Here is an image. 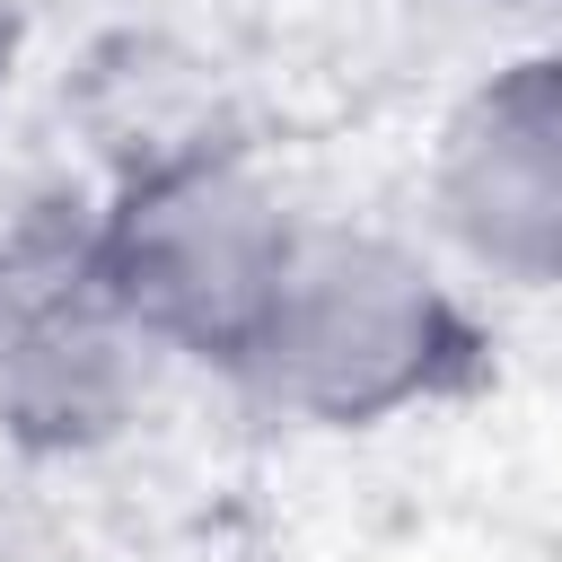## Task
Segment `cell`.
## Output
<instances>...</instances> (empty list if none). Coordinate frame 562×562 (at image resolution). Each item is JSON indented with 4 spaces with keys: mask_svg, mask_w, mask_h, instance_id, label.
I'll return each mask as SVG.
<instances>
[{
    "mask_svg": "<svg viewBox=\"0 0 562 562\" xmlns=\"http://www.w3.org/2000/svg\"><path fill=\"white\" fill-rule=\"evenodd\" d=\"M483 369V316L422 246L386 228L299 220L290 263L228 378L299 430H386L474 395Z\"/></svg>",
    "mask_w": 562,
    "mask_h": 562,
    "instance_id": "cell-1",
    "label": "cell"
},
{
    "mask_svg": "<svg viewBox=\"0 0 562 562\" xmlns=\"http://www.w3.org/2000/svg\"><path fill=\"white\" fill-rule=\"evenodd\" d=\"M290 237L299 211L228 140H167L132 158L123 184L97 202V272L114 307L158 360L202 369H237L290 263Z\"/></svg>",
    "mask_w": 562,
    "mask_h": 562,
    "instance_id": "cell-2",
    "label": "cell"
},
{
    "mask_svg": "<svg viewBox=\"0 0 562 562\" xmlns=\"http://www.w3.org/2000/svg\"><path fill=\"white\" fill-rule=\"evenodd\" d=\"M149 360L97 272V211L61 193L0 211V439L26 457L105 448L140 413Z\"/></svg>",
    "mask_w": 562,
    "mask_h": 562,
    "instance_id": "cell-3",
    "label": "cell"
},
{
    "mask_svg": "<svg viewBox=\"0 0 562 562\" xmlns=\"http://www.w3.org/2000/svg\"><path fill=\"white\" fill-rule=\"evenodd\" d=\"M439 237L501 290H562V44L474 79L430 140Z\"/></svg>",
    "mask_w": 562,
    "mask_h": 562,
    "instance_id": "cell-4",
    "label": "cell"
},
{
    "mask_svg": "<svg viewBox=\"0 0 562 562\" xmlns=\"http://www.w3.org/2000/svg\"><path fill=\"white\" fill-rule=\"evenodd\" d=\"M18 44H26V26H18V9L0 0V97H9V79H18Z\"/></svg>",
    "mask_w": 562,
    "mask_h": 562,
    "instance_id": "cell-5",
    "label": "cell"
},
{
    "mask_svg": "<svg viewBox=\"0 0 562 562\" xmlns=\"http://www.w3.org/2000/svg\"><path fill=\"white\" fill-rule=\"evenodd\" d=\"M509 9H544V0H509Z\"/></svg>",
    "mask_w": 562,
    "mask_h": 562,
    "instance_id": "cell-6",
    "label": "cell"
}]
</instances>
